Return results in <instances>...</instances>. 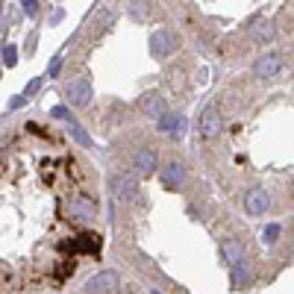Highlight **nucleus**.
I'll use <instances>...</instances> for the list:
<instances>
[{"instance_id": "obj_1", "label": "nucleus", "mask_w": 294, "mask_h": 294, "mask_svg": "<svg viewBox=\"0 0 294 294\" xmlns=\"http://www.w3.org/2000/svg\"><path fill=\"white\" fill-rule=\"evenodd\" d=\"M97 203L68 141L35 121L0 133V294L62 286L100 253Z\"/></svg>"}, {"instance_id": "obj_2", "label": "nucleus", "mask_w": 294, "mask_h": 294, "mask_svg": "<svg viewBox=\"0 0 294 294\" xmlns=\"http://www.w3.org/2000/svg\"><path fill=\"white\" fill-rule=\"evenodd\" d=\"M85 289H88L91 294H115L118 289H121V277H118L115 271H103V274L91 277Z\"/></svg>"}, {"instance_id": "obj_3", "label": "nucleus", "mask_w": 294, "mask_h": 294, "mask_svg": "<svg viewBox=\"0 0 294 294\" xmlns=\"http://www.w3.org/2000/svg\"><path fill=\"white\" fill-rule=\"evenodd\" d=\"M283 68V59L277 56V53H265L262 59H256V65H253V71H256V77H277V71Z\"/></svg>"}, {"instance_id": "obj_4", "label": "nucleus", "mask_w": 294, "mask_h": 294, "mask_svg": "<svg viewBox=\"0 0 294 294\" xmlns=\"http://www.w3.org/2000/svg\"><path fill=\"white\" fill-rule=\"evenodd\" d=\"M68 100H71L74 106H85V103L91 100V82H88V80L74 82V85L68 88Z\"/></svg>"}, {"instance_id": "obj_5", "label": "nucleus", "mask_w": 294, "mask_h": 294, "mask_svg": "<svg viewBox=\"0 0 294 294\" xmlns=\"http://www.w3.org/2000/svg\"><path fill=\"white\" fill-rule=\"evenodd\" d=\"M244 206H247L250 215H265V209H268V194H265V188H253V191L247 194Z\"/></svg>"}, {"instance_id": "obj_6", "label": "nucleus", "mask_w": 294, "mask_h": 294, "mask_svg": "<svg viewBox=\"0 0 294 294\" xmlns=\"http://www.w3.org/2000/svg\"><path fill=\"white\" fill-rule=\"evenodd\" d=\"M168 44H171L168 32H165V29H156V32H153V38H150V50H153V56H156V59H162V56L168 53Z\"/></svg>"}, {"instance_id": "obj_7", "label": "nucleus", "mask_w": 294, "mask_h": 294, "mask_svg": "<svg viewBox=\"0 0 294 294\" xmlns=\"http://www.w3.org/2000/svg\"><path fill=\"white\" fill-rule=\"evenodd\" d=\"M135 168H138L141 174H153V171H156V153H153V150H141V153L135 156Z\"/></svg>"}, {"instance_id": "obj_8", "label": "nucleus", "mask_w": 294, "mask_h": 294, "mask_svg": "<svg viewBox=\"0 0 294 294\" xmlns=\"http://www.w3.org/2000/svg\"><path fill=\"white\" fill-rule=\"evenodd\" d=\"M221 253H224V259L230 262V265H241V244L239 241H224V247H221Z\"/></svg>"}, {"instance_id": "obj_9", "label": "nucleus", "mask_w": 294, "mask_h": 294, "mask_svg": "<svg viewBox=\"0 0 294 294\" xmlns=\"http://www.w3.org/2000/svg\"><path fill=\"white\" fill-rule=\"evenodd\" d=\"M203 138H215L218 135V121H215V109H206L203 112V127H200Z\"/></svg>"}, {"instance_id": "obj_10", "label": "nucleus", "mask_w": 294, "mask_h": 294, "mask_svg": "<svg viewBox=\"0 0 294 294\" xmlns=\"http://www.w3.org/2000/svg\"><path fill=\"white\" fill-rule=\"evenodd\" d=\"M180 183H183V165L174 162V165L165 168V186L171 188V186H180Z\"/></svg>"}, {"instance_id": "obj_11", "label": "nucleus", "mask_w": 294, "mask_h": 294, "mask_svg": "<svg viewBox=\"0 0 294 294\" xmlns=\"http://www.w3.org/2000/svg\"><path fill=\"white\" fill-rule=\"evenodd\" d=\"M144 109H147L150 115H159V118H162L165 103H162V97H156V94H153V97H147V100H144Z\"/></svg>"}, {"instance_id": "obj_12", "label": "nucleus", "mask_w": 294, "mask_h": 294, "mask_svg": "<svg viewBox=\"0 0 294 294\" xmlns=\"http://www.w3.org/2000/svg\"><path fill=\"white\" fill-rule=\"evenodd\" d=\"M180 118H174V115H162V124H159V130L162 133H180Z\"/></svg>"}, {"instance_id": "obj_13", "label": "nucleus", "mask_w": 294, "mask_h": 294, "mask_svg": "<svg viewBox=\"0 0 294 294\" xmlns=\"http://www.w3.org/2000/svg\"><path fill=\"white\" fill-rule=\"evenodd\" d=\"M15 53H18V50H15V47H12V44H9V47H6V50H3V59H6V65H9V68H12V65H15V59H18V56H15Z\"/></svg>"}, {"instance_id": "obj_14", "label": "nucleus", "mask_w": 294, "mask_h": 294, "mask_svg": "<svg viewBox=\"0 0 294 294\" xmlns=\"http://www.w3.org/2000/svg\"><path fill=\"white\" fill-rule=\"evenodd\" d=\"M21 6H24V12H27V15H38V0H24Z\"/></svg>"}, {"instance_id": "obj_15", "label": "nucleus", "mask_w": 294, "mask_h": 294, "mask_svg": "<svg viewBox=\"0 0 294 294\" xmlns=\"http://www.w3.org/2000/svg\"><path fill=\"white\" fill-rule=\"evenodd\" d=\"M277 236H280V227H274V224H271V227L265 230V239H268V241H274Z\"/></svg>"}, {"instance_id": "obj_16", "label": "nucleus", "mask_w": 294, "mask_h": 294, "mask_svg": "<svg viewBox=\"0 0 294 294\" xmlns=\"http://www.w3.org/2000/svg\"><path fill=\"white\" fill-rule=\"evenodd\" d=\"M274 32H271V24H265V27H259V38H271Z\"/></svg>"}, {"instance_id": "obj_17", "label": "nucleus", "mask_w": 294, "mask_h": 294, "mask_svg": "<svg viewBox=\"0 0 294 294\" xmlns=\"http://www.w3.org/2000/svg\"><path fill=\"white\" fill-rule=\"evenodd\" d=\"M53 118H68V109H62V106H56V109H53Z\"/></svg>"}, {"instance_id": "obj_18", "label": "nucleus", "mask_w": 294, "mask_h": 294, "mask_svg": "<svg viewBox=\"0 0 294 294\" xmlns=\"http://www.w3.org/2000/svg\"><path fill=\"white\" fill-rule=\"evenodd\" d=\"M115 294H141V292H138V289H135V286H127V289H124V292H115Z\"/></svg>"}, {"instance_id": "obj_19", "label": "nucleus", "mask_w": 294, "mask_h": 294, "mask_svg": "<svg viewBox=\"0 0 294 294\" xmlns=\"http://www.w3.org/2000/svg\"><path fill=\"white\" fill-rule=\"evenodd\" d=\"M59 68H62V59H56V62H50V74H56Z\"/></svg>"}]
</instances>
